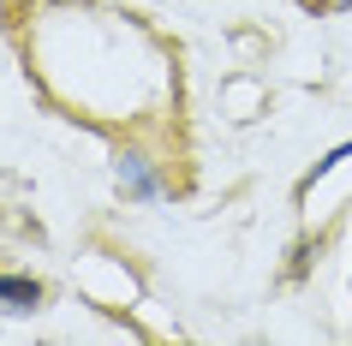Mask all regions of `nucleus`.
<instances>
[{"instance_id": "obj_1", "label": "nucleus", "mask_w": 352, "mask_h": 346, "mask_svg": "<svg viewBox=\"0 0 352 346\" xmlns=\"http://www.w3.org/2000/svg\"><path fill=\"white\" fill-rule=\"evenodd\" d=\"M113 173H120V185H126L131 197H144V203H155V197H162V180L149 173V162L138 155V149H126V155H113Z\"/></svg>"}, {"instance_id": "obj_2", "label": "nucleus", "mask_w": 352, "mask_h": 346, "mask_svg": "<svg viewBox=\"0 0 352 346\" xmlns=\"http://www.w3.org/2000/svg\"><path fill=\"white\" fill-rule=\"evenodd\" d=\"M36 305H42V281H30V274H0V310L6 316H30Z\"/></svg>"}]
</instances>
